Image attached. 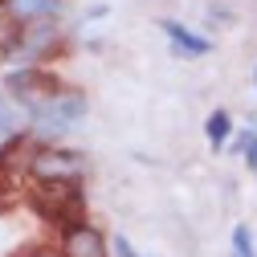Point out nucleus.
<instances>
[{
    "instance_id": "nucleus-1",
    "label": "nucleus",
    "mask_w": 257,
    "mask_h": 257,
    "mask_svg": "<svg viewBox=\"0 0 257 257\" xmlns=\"http://www.w3.org/2000/svg\"><path fill=\"white\" fill-rule=\"evenodd\" d=\"M29 204L49 220L82 224V184L78 180H33L29 184Z\"/></svg>"
},
{
    "instance_id": "nucleus-2",
    "label": "nucleus",
    "mask_w": 257,
    "mask_h": 257,
    "mask_svg": "<svg viewBox=\"0 0 257 257\" xmlns=\"http://www.w3.org/2000/svg\"><path fill=\"white\" fill-rule=\"evenodd\" d=\"M61 94V82L53 78V74H45V70H17V74H9V98H17L25 110H41L45 102H53Z\"/></svg>"
},
{
    "instance_id": "nucleus-3",
    "label": "nucleus",
    "mask_w": 257,
    "mask_h": 257,
    "mask_svg": "<svg viewBox=\"0 0 257 257\" xmlns=\"http://www.w3.org/2000/svg\"><path fill=\"white\" fill-rule=\"evenodd\" d=\"M86 114V98L78 90H61L53 102H45L41 110H33V118H37V126L45 135H61V131H70V126L78 122Z\"/></svg>"
},
{
    "instance_id": "nucleus-4",
    "label": "nucleus",
    "mask_w": 257,
    "mask_h": 257,
    "mask_svg": "<svg viewBox=\"0 0 257 257\" xmlns=\"http://www.w3.org/2000/svg\"><path fill=\"white\" fill-rule=\"evenodd\" d=\"M78 155H70V151H37L33 155V176L37 180H78Z\"/></svg>"
},
{
    "instance_id": "nucleus-5",
    "label": "nucleus",
    "mask_w": 257,
    "mask_h": 257,
    "mask_svg": "<svg viewBox=\"0 0 257 257\" xmlns=\"http://www.w3.org/2000/svg\"><path fill=\"white\" fill-rule=\"evenodd\" d=\"M61 249H66V257H106V237L94 224H70Z\"/></svg>"
},
{
    "instance_id": "nucleus-6",
    "label": "nucleus",
    "mask_w": 257,
    "mask_h": 257,
    "mask_svg": "<svg viewBox=\"0 0 257 257\" xmlns=\"http://www.w3.org/2000/svg\"><path fill=\"white\" fill-rule=\"evenodd\" d=\"M159 29L168 33V41H172L184 57H204V53H208V37L192 33L188 25H180V21H159Z\"/></svg>"
},
{
    "instance_id": "nucleus-7",
    "label": "nucleus",
    "mask_w": 257,
    "mask_h": 257,
    "mask_svg": "<svg viewBox=\"0 0 257 257\" xmlns=\"http://www.w3.org/2000/svg\"><path fill=\"white\" fill-rule=\"evenodd\" d=\"M21 37H25V25L9 13V5H0V53L21 49Z\"/></svg>"
},
{
    "instance_id": "nucleus-8",
    "label": "nucleus",
    "mask_w": 257,
    "mask_h": 257,
    "mask_svg": "<svg viewBox=\"0 0 257 257\" xmlns=\"http://www.w3.org/2000/svg\"><path fill=\"white\" fill-rule=\"evenodd\" d=\"M53 9H57V0H9V13H13L21 25L45 21V13H53Z\"/></svg>"
},
{
    "instance_id": "nucleus-9",
    "label": "nucleus",
    "mask_w": 257,
    "mask_h": 257,
    "mask_svg": "<svg viewBox=\"0 0 257 257\" xmlns=\"http://www.w3.org/2000/svg\"><path fill=\"white\" fill-rule=\"evenodd\" d=\"M204 131H208V143H224V139H229V131H233V118L229 114H224V110H212L208 114V122H204Z\"/></svg>"
},
{
    "instance_id": "nucleus-10",
    "label": "nucleus",
    "mask_w": 257,
    "mask_h": 257,
    "mask_svg": "<svg viewBox=\"0 0 257 257\" xmlns=\"http://www.w3.org/2000/svg\"><path fill=\"white\" fill-rule=\"evenodd\" d=\"M17 122H21V114H17L13 98H9V94H0V131H5V135H17Z\"/></svg>"
},
{
    "instance_id": "nucleus-11",
    "label": "nucleus",
    "mask_w": 257,
    "mask_h": 257,
    "mask_svg": "<svg viewBox=\"0 0 257 257\" xmlns=\"http://www.w3.org/2000/svg\"><path fill=\"white\" fill-rule=\"evenodd\" d=\"M233 257H253V233H249V224H237V229H233Z\"/></svg>"
},
{
    "instance_id": "nucleus-12",
    "label": "nucleus",
    "mask_w": 257,
    "mask_h": 257,
    "mask_svg": "<svg viewBox=\"0 0 257 257\" xmlns=\"http://www.w3.org/2000/svg\"><path fill=\"white\" fill-rule=\"evenodd\" d=\"M237 147H241V155H245V164H249V172H257V131H241Z\"/></svg>"
},
{
    "instance_id": "nucleus-13",
    "label": "nucleus",
    "mask_w": 257,
    "mask_h": 257,
    "mask_svg": "<svg viewBox=\"0 0 257 257\" xmlns=\"http://www.w3.org/2000/svg\"><path fill=\"white\" fill-rule=\"evenodd\" d=\"M114 253H118V257H143V253H139L131 241H126V237H114Z\"/></svg>"
},
{
    "instance_id": "nucleus-14",
    "label": "nucleus",
    "mask_w": 257,
    "mask_h": 257,
    "mask_svg": "<svg viewBox=\"0 0 257 257\" xmlns=\"http://www.w3.org/2000/svg\"><path fill=\"white\" fill-rule=\"evenodd\" d=\"M21 257H41V249H37V245H25V253H21Z\"/></svg>"
},
{
    "instance_id": "nucleus-15",
    "label": "nucleus",
    "mask_w": 257,
    "mask_h": 257,
    "mask_svg": "<svg viewBox=\"0 0 257 257\" xmlns=\"http://www.w3.org/2000/svg\"><path fill=\"white\" fill-rule=\"evenodd\" d=\"M253 82H257V70H253Z\"/></svg>"
}]
</instances>
